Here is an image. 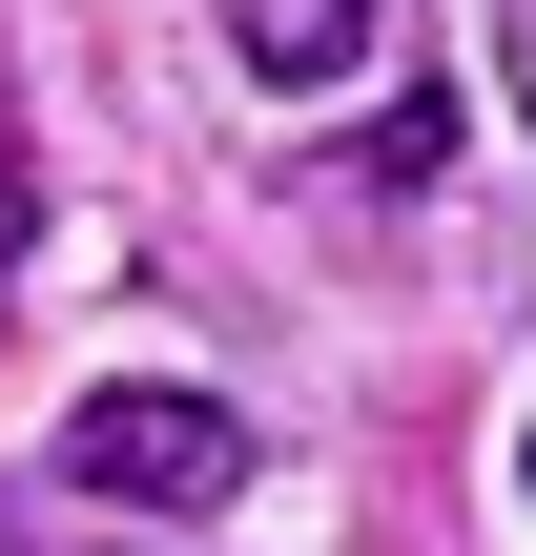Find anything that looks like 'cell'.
<instances>
[{
  "mask_svg": "<svg viewBox=\"0 0 536 556\" xmlns=\"http://www.w3.org/2000/svg\"><path fill=\"white\" fill-rule=\"evenodd\" d=\"M62 475H83V495H124V516H227V495H248V413H227V392H145V371H124V392H83V413H62Z\"/></svg>",
  "mask_w": 536,
  "mask_h": 556,
  "instance_id": "1",
  "label": "cell"
},
{
  "mask_svg": "<svg viewBox=\"0 0 536 556\" xmlns=\"http://www.w3.org/2000/svg\"><path fill=\"white\" fill-rule=\"evenodd\" d=\"M227 62L310 103V83H351V62H372V0H227Z\"/></svg>",
  "mask_w": 536,
  "mask_h": 556,
  "instance_id": "2",
  "label": "cell"
},
{
  "mask_svg": "<svg viewBox=\"0 0 536 556\" xmlns=\"http://www.w3.org/2000/svg\"><path fill=\"white\" fill-rule=\"evenodd\" d=\"M496 103L536 124V0H496Z\"/></svg>",
  "mask_w": 536,
  "mask_h": 556,
  "instance_id": "3",
  "label": "cell"
},
{
  "mask_svg": "<svg viewBox=\"0 0 536 556\" xmlns=\"http://www.w3.org/2000/svg\"><path fill=\"white\" fill-rule=\"evenodd\" d=\"M21 227H41V186H21V124H0V268H21Z\"/></svg>",
  "mask_w": 536,
  "mask_h": 556,
  "instance_id": "4",
  "label": "cell"
},
{
  "mask_svg": "<svg viewBox=\"0 0 536 556\" xmlns=\"http://www.w3.org/2000/svg\"><path fill=\"white\" fill-rule=\"evenodd\" d=\"M516 475H536V454H516Z\"/></svg>",
  "mask_w": 536,
  "mask_h": 556,
  "instance_id": "5",
  "label": "cell"
}]
</instances>
